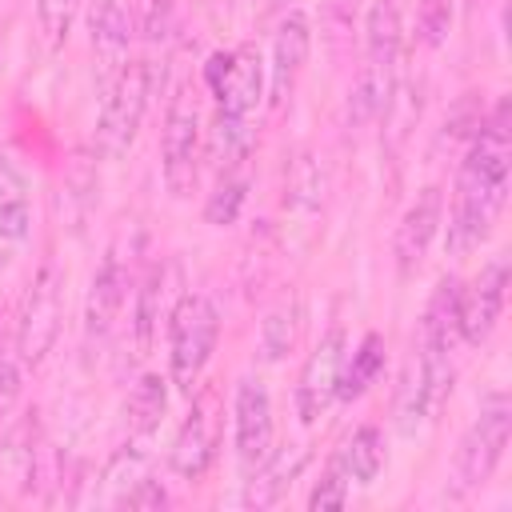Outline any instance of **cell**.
<instances>
[{
  "instance_id": "4dcf8cb0",
  "label": "cell",
  "mask_w": 512,
  "mask_h": 512,
  "mask_svg": "<svg viewBox=\"0 0 512 512\" xmlns=\"http://www.w3.org/2000/svg\"><path fill=\"white\" fill-rule=\"evenodd\" d=\"M80 4L84 0H36V20H40V32H44L48 48H60L68 40Z\"/></svg>"
},
{
  "instance_id": "f546056e",
  "label": "cell",
  "mask_w": 512,
  "mask_h": 512,
  "mask_svg": "<svg viewBox=\"0 0 512 512\" xmlns=\"http://www.w3.org/2000/svg\"><path fill=\"white\" fill-rule=\"evenodd\" d=\"M348 472H344V464H340V456H332L328 460V468L320 472V480L312 484V492H308V508L312 512H324V508H344L348 504Z\"/></svg>"
},
{
  "instance_id": "8fae6325",
  "label": "cell",
  "mask_w": 512,
  "mask_h": 512,
  "mask_svg": "<svg viewBox=\"0 0 512 512\" xmlns=\"http://www.w3.org/2000/svg\"><path fill=\"white\" fill-rule=\"evenodd\" d=\"M344 356H348V336L344 328H332L304 360L300 368V380H296V412L304 424H316L328 404L336 400V384H340V368H344Z\"/></svg>"
},
{
  "instance_id": "603a6c76",
  "label": "cell",
  "mask_w": 512,
  "mask_h": 512,
  "mask_svg": "<svg viewBox=\"0 0 512 512\" xmlns=\"http://www.w3.org/2000/svg\"><path fill=\"white\" fill-rule=\"evenodd\" d=\"M336 456H340L348 480H356V484H372V480L380 476L388 452H384V436H380V428H376V424H360V428L344 440V448H340Z\"/></svg>"
},
{
  "instance_id": "4316f807",
  "label": "cell",
  "mask_w": 512,
  "mask_h": 512,
  "mask_svg": "<svg viewBox=\"0 0 512 512\" xmlns=\"http://www.w3.org/2000/svg\"><path fill=\"white\" fill-rule=\"evenodd\" d=\"M244 200H248V176H244V168H224L220 180H216V188L204 200V220L212 228H228V224H236Z\"/></svg>"
},
{
  "instance_id": "5bb4252c",
  "label": "cell",
  "mask_w": 512,
  "mask_h": 512,
  "mask_svg": "<svg viewBox=\"0 0 512 512\" xmlns=\"http://www.w3.org/2000/svg\"><path fill=\"white\" fill-rule=\"evenodd\" d=\"M308 48H312V24L300 8H288L272 32V64H268V92H272V104H284L288 92L296 88L300 72H304V60H308Z\"/></svg>"
},
{
  "instance_id": "7a4b0ae2",
  "label": "cell",
  "mask_w": 512,
  "mask_h": 512,
  "mask_svg": "<svg viewBox=\"0 0 512 512\" xmlns=\"http://www.w3.org/2000/svg\"><path fill=\"white\" fill-rule=\"evenodd\" d=\"M456 292L460 284L444 276L424 308L420 320V356L412 372L404 376L400 404H396V424L404 436H412L424 420L440 412V404L452 392V344H456Z\"/></svg>"
},
{
  "instance_id": "44dd1931",
  "label": "cell",
  "mask_w": 512,
  "mask_h": 512,
  "mask_svg": "<svg viewBox=\"0 0 512 512\" xmlns=\"http://www.w3.org/2000/svg\"><path fill=\"white\" fill-rule=\"evenodd\" d=\"M396 68H380V64H368L356 72V84L348 92V128H368L372 120L384 116L388 100H392V88H396Z\"/></svg>"
},
{
  "instance_id": "8992f818",
  "label": "cell",
  "mask_w": 512,
  "mask_h": 512,
  "mask_svg": "<svg viewBox=\"0 0 512 512\" xmlns=\"http://www.w3.org/2000/svg\"><path fill=\"white\" fill-rule=\"evenodd\" d=\"M160 172L172 196H188L200 176V108L192 84H180L168 100L164 112V132H160Z\"/></svg>"
},
{
  "instance_id": "30bf717a",
  "label": "cell",
  "mask_w": 512,
  "mask_h": 512,
  "mask_svg": "<svg viewBox=\"0 0 512 512\" xmlns=\"http://www.w3.org/2000/svg\"><path fill=\"white\" fill-rule=\"evenodd\" d=\"M504 296H508V260L492 256L480 276L456 292V336L464 344H484L504 312Z\"/></svg>"
},
{
  "instance_id": "7c38bea8",
  "label": "cell",
  "mask_w": 512,
  "mask_h": 512,
  "mask_svg": "<svg viewBox=\"0 0 512 512\" xmlns=\"http://www.w3.org/2000/svg\"><path fill=\"white\" fill-rule=\"evenodd\" d=\"M232 424H236V460L244 472H256V464L272 452V396L260 376H240L232 396Z\"/></svg>"
},
{
  "instance_id": "7402d4cb",
  "label": "cell",
  "mask_w": 512,
  "mask_h": 512,
  "mask_svg": "<svg viewBox=\"0 0 512 512\" xmlns=\"http://www.w3.org/2000/svg\"><path fill=\"white\" fill-rule=\"evenodd\" d=\"M164 408H168V380L160 372H144L128 396V432L136 440H148L160 428Z\"/></svg>"
},
{
  "instance_id": "ba28073f",
  "label": "cell",
  "mask_w": 512,
  "mask_h": 512,
  "mask_svg": "<svg viewBox=\"0 0 512 512\" xmlns=\"http://www.w3.org/2000/svg\"><path fill=\"white\" fill-rule=\"evenodd\" d=\"M264 72L268 64L260 60L256 44H236L228 52H216L204 64V80L216 96V108L228 116H252L260 96H264Z\"/></svg>"
},
{
  "instance_id": "d6986e66",
  "label": "cell",
  "mask_w": 512,
  "mask_h": 512,
  "mask_svg": "<svg viewBox=\"0 0 512 512\" xmlns=\"http://www.w3.org/2000/svg\"><path fill=\"white\" fill-rule=\"evenodd\" d=\"M304 464H308V448H304V444H288V448H280V452H268V456L256 464V476H252L244 500L256 504V508L276 504V500L292 488V480L300 476Z\"/></svg>"
},
{
  "instance_id": "5b68a950",
  "label": "cell",
  "mask_w": 512,
  "mask_h": 512,
  "mask_svg": "<svg viewBox=\"0 0 512 512\" xmlns=\"http://www.w3.org/2000/svg\"><path fill=\"white\" fill-rule=\"evenodd\" d=\"M508 436H512V400H508V392L496 388V392H488L480 400L476 420L460 436L456 464H452V492L456 496L476 492L496 472V464H500V456L508 448Z\"/></svg>"
},
{
  "instance_id": "836d02e7",
  "label": "cell",
  "mask_w": 512,
  "mask_h": 512,
  "mask_svg": "<svg viewBox=\"0 0 512 512\" xmlns=\"http://www.w3.org/2000/svg\"><path fill=\"white\" fill-rule=\"evenodd\" d=\"M452 24V0H416V28L428 48H436L448 36Z\"/></svg>"
},
{
  "instance_id": "9c48e42d",
  "label": "cell",
  "mask_w": 512,
  "mask_h": 512,
  "mask_svg": "<svg viewBox=\"0 0 512 512\" xmlns=\"http://www.w3.org/2000/svg\"><path fill=\"white\" fill-rule=\"evenodd\" d=\"M220 428H224V404H220V392L216 388H204L196 392L192 400V412L184 416L176 440H172V452H168V464L180 480H200L220 448Z\"/></svg>"
},
{
  "instance_id": "4fadbf2b",
  "label": "cell",
  "mask_w": 512,
  "mask_h": 512,
  "mask_svg": "<svg viewBox=\"0 0 512 512\" xmlns=\"http://www.w3.org/2000/svg\"><path fill=\"white\" fill-rule=\"evenodd\" d=\"M440 224H444V188H440V184H424V188L412 196V204L404 208L400 224H396L392 252H396L400 276H412V272L424 264V256H428V248H432Z\"/></svg>"
},
{
  "instance_id": "cb8c5ba5",
  "label": "cell",
  "mask_w": 512,
  "mask_h": 512,
  "mask_svg": "<svg viewBox=\"0 0 512 512\" xmlns=\"http://www.w3.org/2000/svg\"><path fill=\"white\" fill-rule=\"evenodd\" d=\"M208 148H212V156L220 160V168H244L248 148H252V128H248V116H228V112H220V108H216Z\"/></svg>"
},
{
  "instance_id": "f1b7e54d",
  "label": "cell",
  "mask_w": 512,
  "mask_h": 512,
  "mask_svg": "<svg viewBox=\"0 0 512 512\" xmlns=\"http://www.w3.org/2000/svg\"><path fill=\"white\" fill-rule=\"evenodd\" d=\"M144 468H148V452L144 448H136V444H124L112 460H108V468H104V484L108 488H116V504L124 500V492L144 476Z\"/></svg>"
},
{
  "instance_id": "d590c367",
  "label": "cell",
  "mask_w": 512,
  "mask_h": 512,
  "mask_svg": "<svg viewBox=\"0 0 512 512\" xmlns=\"http://www.w3.org/2000/svg\"><path fill=\"white\" fill-rule=\"evenodd\" d=\"M20 356H12L8 348H0V408H8L12 404V396H16V388H20Z\"/></svg>"
},
{
  "instance_id": "ffe728a7",
  "label": "cell",
  "mask_w": 512,
  "mask_h": 512,
  "mask_svg": "<svg viewBox=\"0 0 512 512\" xmlns=\"http://www.w3.org/2000/svg\"><path fill=\"white\" fill-rule=\"evenodd\" d=\"M32 232V180L8 156H0V240H24Z\"/></svg>"
},
{
  "instance_id": "e0dca14e",
  "label": "cell",
  "mask_w": 512,
  "mask_h": 512,
  "mask_svg": "<svg viewBox=\"0 0 512 512\" xmlns=\"http://www.w3.org/2000/svg\"><path fill=\"white\" fill-rule=\"evenodd\" d=\"M36 472H40V416L32 408L0 440V476L8 480V488L32 492Z\"/></svg>"
},
{
  "instance_id": "ac0fdd59",
  "label": "cell",
  "mask_w": 512,
  "mask_h": 512,
  "mask_svg": "<svg viewBox=\"0 0 512 512\" xmlns=\"http://www.w3.org/2000/svg\"><path fill=\"white\" fill-rule=\"evenodd\" d=\"M364 48H368V64L396 68L404 48V0H372L364 16Z\"/></svg>"
},
{
  "instance_id": "277c9868",
  "label": "cell",
  "mask_w": 512,
  "mask_h": 512,
  "mask_svg": "<svg viewBox=\"0 0 512 512\" xmlns=\"http://www.w3.org/2000/svg\"><path fill=\"white\" fill-rule=\"evenodd\" d=\"M220 340V312L204 292H188L168 312V372L180 392L192 396L212 348Z\"/></svg>"
},
{
  "instance_id": "2e32d148",
  "label": "cell",
  "mask_w": 512,
  "mask_h": 512,
  "mask_svg": "<svg viewBox=\"0 0 512 512\" xmlns=\"http://www.w3.org/2000/svg\"><path fill=\"white\" fill-rule=\"evenodd\" d=\"M124 296H128V272H124V260L116 248L104 252L96 276H92V292H88V312H84V328L92 340H104L112 328H116V316L124 308Z\"/></svg>"
},
{
  "instance_id": "1f68e13d",
  "label": "cell",
  "mask_w": 512,
  "mask_h": 512,
  "mask_svg": "<svg viewBox=\"0 0 512 512\" xmlns=\"http://www.w3.org/2000/svg\"><path fill=\"white\" fill-rule=\"evenodd\" d=\"M284 196H288V204H296V208H316V204H320V168H316V160H312L308 152L292 160Z\"/></svg>"
},
{
  "instance_id": "d6a6232c",
  "label": "cell",
  "mask_w": 512,
  "mask_h": 512,
  "mask_svg": "<svg viewBox=\"0 0 512 512\" xmlns=\"http://www.w3.org/2000/svg\"><path fill=\"white\" fill-rule=\"evenodd\" d=\"M176 20V0H136V32L144 40H164Z\"/></svg>"
},
{
  "instance_id": "9a60e30c",
  "label": "cell",
  "mask_w": 512,
  "mask_h": 512,
  "mask_svg": "<svg viewBox=\"0 0 512 512\" xmlns=\"http://www.w3.org/2000/svg\"><path fill=\"white\" fill-rule=\"evenodd\" d=\"M88 32H92V52H96V84L104 92L116 80V72L124 68L128 44H132V24H128V12L120 8V0H92Z\"/></svg>"
},
{
  "instance_id": "6da1fadb",
  "label": "cell",
  "mask_w": 512,
  "mask_h": 512,
  "mask_svg": "<svg viewBox=\"0 0 512 512\" xmlns=\"http://www.w3.org/2000/svg\"><path fill=\"white\" fill-rule=\"evenodd\" d=\"M508 164H512V136H508V100L496 104L488 120H480L476 136L456 172V196L448 212V252L464 256L484 244L496 216L508 200Z\"/></svg>"
},
{
  "instance_id": "e575fe53",
  "label": "cell",
  "mask_w": 512,
  "mask_h": 512,
  "mask_svg": "<svg viewBox=\"0 0 512 512\" xmlns=\"http://www.w3.org/2000/svg\"><path fill=\"white\" fill-rule=\"evenodd\" d=\"M120 504H128V508H164V504H168V492L160 488V480L140 476V480L124 492V500H120Z\"/></svg>"
},
{
  "instance_id": "d4e9b609",
  "label": "cell",
  "mask_w": 512,
  "mask_h": 512,
  "mask_svg": "<svg viewBox=\"0 0 512 512\" xmlns=\"http://www.w3.org/2000/svg\"><path fill=\"white\" fill-rule=\"evenodd\" d=\"M384 368V340L376 336V332H368L364 340H360V348L352 352V360L344 356V368H340V384H336V396L340 400H352V396H360L372 380H376V372Z\"/></svg>"
},
{
  "instance_id": "83f0119b",
  "label": "cell",
  "mask_w": 512,
  "mask_h": 512,
  "mask_svg": "<svg viewBox=\"0 0 512 512\" xmlns=\"http://www.w3.org/2000/svg\"><path fill=\"white\" fill-rule=\"evenodd\" d=\"M296 316H300L296 304H280V308H272L264 316V324H260V352H264V360H284L292 352L296 332H300Z\"/></svg>"
},
{
  "instance_id": "8d00e7d4",
  "label": "cell",
  "mask_w": 512,
  "mask_h": 512,
  "mask_svg": "<svg viewBox=\"0 0 512 512\" xmlns=\"http://www.w3.org/2000/svg\"><path fill=\"white\" fill-rule=\"evenodd\" d=\"M356 8H360V0H332V12H336L340 20H352Z\"/></svg>"
},
{
  "instance_id": "52a82bcc",
  "label": "cell",
  "mask_w": 512,
  "mask_h": 512,
  "mask_svg": "<svg viewBox=\"0 0 512 512\" xmlns=\"http://www.w3.org/2000/svg\"><path fill=\"white\" fill-rule=\"evenodd\" d=\"M60 316H64V276L56 264H40V272L28 280L16 316V356L24 368H36L52 352L60 336Z\"/></svg>"
},
{
  "instance_id": "484cf974",
  "label": "cell",
  "mask_w": 512,
  "mask_h": 512,
  "mask_svg": "<svg viewBox=\"0 0 512 512\" xmlns=\"http://www.w3.org/2000/svg\"><path fill=\"white\" fill-rule=\"evenodd\" d=\"M160 304H164V268L152 264L136 288V316H132V328H136V352L144 356L156 340V324H160Z\"/></svg>"
},
{
  "instance_id": "3957f363",
  "label": "cell",
  "mask_w": 512,
  "mask_h": 512,
  "mask_svg": "<svg viewBox=\"0 0 512 512\" xmlns=\"http://www.w3.org/2000/svg\"><path fill=\"white\" fill-rule=\"evenodd\" d=\"M152 60L136 56V60H124V68L116 72V80L104 88V104H100V120H96V156L104 160H120L140 124H144V112H148V100H152Z\"/></svg>"
}]
</instances>
